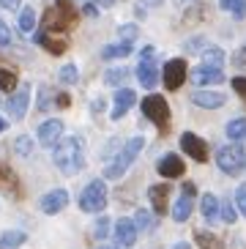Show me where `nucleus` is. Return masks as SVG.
<instances>
[{"label":"nucleus","mask_w":246,"mask_h":249,"mask_svg":"<svg viewBox=\"0 0 246 249\" xmlns=\"http://www.w3.org/2000/svg\"><path fill=\"white\" fill-rule=\"evenodd\" d=\"M25 241H28V235L22 230H8V233L0 235V249H19Z\"/></svg>","instance_id":"4be33fe9"},{"label":"nucleus","mask_w":246,"mask_h":249,"mask_svg":"<svg viewBox=\"0 0 246 249\" xmlns=\"http://www.w3.org/2000/svg\"><path fill=\"white\" fill-rule=\"evenodd\" d=\"M137 222L134 219H118L115 222V235H118V244L121 247H131V244L137 241Z\"/></svg>","instance_id":"ddd939ff"},{"label":"nucleus","mask_w":246,"mask_h":249,"mask_svg":"<svg viewBox=\"0 0 246 249\" xmlns=\"http://www.w3.org/2000/svg\"><path fill=\"white\" fill-rule=\"evenodd\" d=\"M90 3H99V6H104V8H109L115 0H90Z\"/></svg>","instance_id":"49530a36"},{"label":"nucleus","mask_w":246,"mask_h":249,"mask_svg":"<svg viewBox=\"0 0 246 249\" xmlns=\"http://www.w3.org/2000/svg\"><path fill=\"white\" fill-rule=\"evenodd\" d=\"M50 88H47V85H44L41 88V93H38V110H50Z\"/></svg>","instance_id":"ea45409f"},{"label":"nucleus","mask_w":246,"mask_h":249,"mask_svg":"<svg viewBox=\"0 0 246 249\" xmlns=\"http://www.w3.org/2000/svg\"><path fill=\"white\" fill-rule=\"evenodd\" d=\"M227 137L230 140H244L246 137V118H235L227 124Z\"/></svg>","instance_id":"b1692460"},{"label":"nucleus","mask_w":246,"mask_h":249,"mask_svg":"<svg viewBox=\"0 0 246 249\" xmlns=\"http://www.w3.org/2000/svg\"><path fill=\"white\" fill-rule=\"evenodd\" d=\"M74 19H77V14L71 11V6H69V0H58V6L50 8L47 14H44V28L47 30H66L71 28Z\"/></svg>","instance_id":"39448f33"},{"label":"nucleus","mask_w":246,"mask_h":249,"mask_svg":"<svg viewBox=\"0 0 246 249\" xmlns=\"http://www.w3.org/2000/svg\"><path fill=\"white\" fill-rule=\"evenodd\" d=\"M134 222H137V227H140V230H148V233H151L153 227H156V219H153V216H151L148 211H137Z\"/></svg>","instance_id":"7c9ffc66"},{"label":"nucleus","mask_w":246,"mask_h":249,"mask_svg":"<svg viewBox=\"0 0 246 249\" xmlns=\"http://www.w3.org/2000/svg\"><path fill=\"white\" fill-rule=\"evenodd\" d=\"M60 137H63V121H58V118H50V121H44V124L38 126V142H41L44 148L55 145Z\"/></svg>","instance_id":"6e6552de"},{"label":"nucleus","mask_w":246,"mask_h":249,"mask_svg":"<svg viewBox=\"0 0 246 249\" xmlns=\"http://www.w3.org/2000/svg\"><path fill=\"white\" fill-rule=\"evenodd\" d=\"M148 197H151V205L156 208V213L167 211V197H170V183H156L148 189Z\"/></svg>","instance_id":"a211bd4d"},{"label":"nucleus","mask_w":246,"mask_h":249,"mask_svg":"<svg viewBox=\"0 0 246 249\" xmlns=\"http://www.w3.org/2000/svg\"><path fill=\"white\" fill-rule=\"evenodd\" d=\"M203 60L208 63V66H219V69H222V63H225V52L219 50V47H208V50L203 52Z\"/></svg>","instance_id":"a878e982"},{"label":"nucleus","mask_w":246,"mask_h":249,"mask_svg":"<svg viewBox=\"0 0 246 249\" xmlns=\"http://www.w3.org/2000/svg\"><path fill=\"white\" fill-rule=\"evenodd\" d=\"M0 6H3V8H11V11H17V8H19V0H0Z\"/></svg>","instance_id":"37998d69"},{"label":"nucleus","mask_w":246,"mask_h":249,"mask_svg":"<svg viewBox=\"0 0 246 249\" xmlns=\"http://www.w3.org/2000/svg\"><path fill=\"white\" fill-rule=\"evenodd\" d=\"M235 203H238V211L246 216V183L238 186V192H235Z\"/></svg>","instance_id":"f704fd0d"},{"label":"nucleus","mask_w":246,"mask_h":249,"mask_svg":"<svg viewBox=\"0 0 246 249\" xmlns=\"http://www.w3.org/2000/svg\"><path fill=\"white\" fill-rule=\"evenodd\" d=\"M164 0H145V6H151V8H156V6H161Z\"/></svg>","instance_id":"de8ad7c7"},{"label":"nucleus","mask_w":246,"mask_h":249,"mask_svg":"<svg viewBox=\"0 0 246 249\" xmlns=\"http://www.w3.org/2000/svg\"><path fill=\"white\" fill-rule=\"evenodd\" d=\"M109 230H112V222H109L107 216H102V219L96 222V230H93V235H96V238H104V235H107Z\"/></svg>","instance_id":"72a5a7b5"},{"label":"nucleus","mask_w":246,"mask_h":249,"mask_svg":"<svg viewBox=\"0 0 246 249\" xmlns=\"http://www.w3.org/2000/svg\"><path fill=\"white\" fill-rule=\"evenodd\" d=\"M142 145H145V140L142 137H131L126 145H123V151L115 156V159L107 164V170H104V176L109 178V181H115V178H121L123 173H126V167H129L131 161L137 159V154L142 151Z\"/></svg>","instance_id":"f03ea898"},{"label":"nucleus","mask_w":246,"mask_h":249,"mask_svg":"<svg viewBox=\"0 0 246 249\" xmlns=\"http://www.w3.org/2000/svg\"><path fill=\"white\" fill-rule=\"evenodd\" d=\"M66 205H69V192L66 189H55V192H50V195L41 197V211L44 213H58V211H63Z\"/></svg>","instance_id":"9b49d317"},{"label":"nucleus","mask_w":246,"mask_h":249,"mask_svg":"<svg viewBox=\"0 0 246 249\" xmlns=\"http://www.w3.org/2000/svg\"><path fill=\"white\" fill-rule=\"evenodd\" d=\"M82 3H90V0H82Z\"/></svg>","instance_id":"603ef678"},{"label":"nucleus","mask_w":246,"mask_h":249,"mask_svg":"<svg viewBox=\"0 0 246 249\" xmlns=\"http://www.w3.org/2000/svg\"><path fill=\"white\" fill-rule=\"evenodd\" d=\"M11 44V30H8V25L0 19V47H8Z\"/></svg>","instance_id":"58836bf2"},{"label":"nucleus","mask_w":246,"mask_h":249,"mask_svg":"<svg viewBox=\"0 0 246 249\" xmlns=\"http://www.w3.org/2000/svg\"><path fill=\"white\" fill-rule=\"evenodd\" d=\"M121 38L123 41H134L137 38V28L134 25H121Z\"/></svg>","instance_id":"e433bc0d"},{"label":"nucleus","mask_w":246,"mask_h":249,"mask_svg":"<svg viewBox=\"0 0 246 249\" xmlns=\"http://www.w3.org/2000/svg\"><path fill=\"white\" fill-rule=\"evenodd\" d=\"M28 99H30V88L22 85L19 93H14L11 99H8V112H11L14 118H25V112H28Z\"/></svg>","instance_id":"f3484780"},{"label":"nucleus","mask_w":246,"mask_h":249,"mask_svg":"<svg viewBox=\"0 0 246 249\" xmlns=\"http://www.w3.org/2000/svg\"><path fill=\"white\" fill-rule=\"evenodd\" d=\"M153 52H156L153 47H145V50H142V60H151V58H153Z\"/></svg>","instance_id":"c03bdc74"},{"label":"nucleus","mask_w":246,"mask_h":249,"mask_svg":"<svg viewBox=\"0 0 246 249\" xmlns=\"http://www.w3.org/2000/svg\"><path fill=\"white\" fill-rule=\"evenodd\" d=\"M192 102L197 107H205V110H216L225 104V93H216V90H194L192 93Z\"/></svg>","instance_id":"4468645a"},{"label":"nucleus","mask_w":246,"mask_h":249,"mask_svg":"<svg viewBox=\"0 0 246 249\" xmlns=\"http://www.w3.org/2000/svg\"><path fill=\"white\" fill-rule=\"evenodd\" d=\"M222 219H225L227 225H232V222H235V208H232L230 203H222Z\"/></svg>","instance_id":"4c0bfd02"},{"label":"nucleus","mask_w":246,"mask_h":249,"mask_svg":"<svg viewBox=\"0 0 246 249\" xmlns=\"http://www.w3.org/2000/svg\"><path fill=\"white\" fill-rule=\"evenodd\" d=\"M3 129H6V121H3V118H0V132H3Z\"/></svg>","instance_id":"8fccbe9b"},{"label":"nucleus","mask_w":246,"mask_h":249,"mask_svg":"<svg viewBox=\"0 0 246 249\" xmlns=\"http://www.w3.org/2000/svg\"><path fill=\"white\" fill-rule=\"evenodd\" d=\"M0 88L6 93H14L17 90V74L8 71V69H0Z\"/></svg>","instance_id":"cd10ccee"},{"label":"nucleus","mask_w":246,"mask_h":249,"mask_svg":"<svg viewBox=\"0 0 246 249\" xmlns=\"http://www.w3.org/2000/svg\"><path fill=\"white\" fill-rule=\"evenodd\" d=\"M104 80H107V85H123V82L129 80V71L126 69H109Z\"/></svg>","instance_id":"c756f323"},{"label":"nucleus","mask_w":246,"mask_h":249,"mask_svg":"<svg viewBox=\"0 0 246 249\" xmlns=\"http://www.w3.org/2000/svg\"><path fill=\"white\" fill-rule=\"evenodd\" d=\"M102 249H115V247H102Z\"/></svg>","instance_id":"3c124183"},{"label":"nucleus","mask_w":246,"mask_h":249,"mask_svg":"<svg viewBox=\"0 0 246 249\" xmlns=\"http://www.w3.org/2000/svg\"><path fill=\"white\" fill-rule=\"evenodd\" d=\"M33 25H36V11L33 8H22L19 11V30L28 33V30H33Z\"/></svg>","instance_id":"c85d7f7f"},{"label":"nucleus","mask_w":246,"mask_h":249,"mask_svg":"<svg viewBox=\"0 0 246 249\" xmlns=\"http://www.w3.org/2000/svg\"><path fill=\"white\" fill-rule=\"evenodd\" d=\"M80 208L85 213H99L107 208V183L104 181H90L85 186V192H82L80 197Z\"/></svg>","instance_id":"20e7f679"},{"label":"nucleus","mask_w":246,"mask_h":249,"mask_svg":"<svg viewBox=\"0 0 246 249\" xmlns=\"http://www.w3.org/2000/svg\"><path fill=\"white\" fill-rule=\"evenodd\" d=\"M186 80V60L175 58V60H167L164 69H161V82H164L170 90H178Z\"/></svg>","instance_id":"0eeeda50"},{"label":"nucleus","mask_w":246,"mask_h":249,"mask_svg":"<svg viewBox=\"0 0 246 249\" xmlns=\"http://www.w3.org/2000/svg\"><path fill=\"white\" fill-rule=\"evenodd\" d=\"M36 44H41L44 50L52 52V55H63L66 47H69L66 44V38H55V36H50V33H44V30L36 36Z\"/></svg>","instance_id":"aec40b11"},{"label":"nucleus","mask_w":246,"mask_h":249,"mask_svg":"<svg viewBox=\"0 0 246 249\" xmlns=\"http://www.w3.org/2000/svg\"><path fill=\"white\" fill-rule=\"evenodd\" d=\"M131 52V41H121V44H109V47H104V58L107 60H112V58H126Z\"/></svg>","instance_id":"5701e85b"},{"label":"nucleus","mask_w":246,"mask_h":249,"mask_svg":"<svg viewBox=\"0 0 246 249\" xmlns=\"http://www.w3.org/2000/svg\"><path fill=\"white\" fill-rule=\"evenodd\" d=\"M85 14L88 17H96V6H93V3H85Z\"/></svg>","instance_id":"a18cd8bd"},{"label":"nucleus","mask_w":246,"mask_h":249,"mask_svg":"<svg viewBox=\"0 0 246 249\" xmlns=\"http://www.w3.org/2000/svg\"><path fill=\"white\" fill-rule=\"evenodd\" d=\"M77 80H80V74H77V66H74V63H69V66L60 69V82H66V85H74Z\"/></svg>","instance_id":"2f4dec72"},{"label":"nucleus","mask_w":246,"mask_h":249,"mask_svg":"<svg viewBox=\"0 0 246 249\" xmlns=\"http://www.w3.org/2000/svg\"><path fill=\"white\" fill-rule=\"evenodd\" d=\"M194 241L200 244V249H222V241H219L216 235L205 233V230H200V233H194Z\"/></svg>","instance_id":"393cba45"},{"label":"nucleus","mask_w":246,"mask_h":249,"mask_svg":"<svg viewBox=\"0 0 246 249\" xmlns=\"http://www.w3.org/2000/svg\"><path fill=\"white\" fill-rule=\"evenodd\" d=\"M181 145H183V151H186L194 161H205V159H208V145H205V140H200L197 134L186 132L181 137Z\"/></svg>","instance_id":"1a4fd4ad"},{"label":"nucleus","mask_w":246,"mask_h":249,"mask_svg":"<svg viewBox=\"0 0 246 249\" xmlns=\"http://www.w3.org/2000/svg\"><path fill=\"white\" fill-rule=\"evenodd\" d=\"M216 164L222 173L227 176H238L241 170L246 167V154H244V145L241 142H232V145H225L216 151Z\"/></svg>","instance_id":"7ed1b4c3"},{"label":"nucleus","mask_w":246,"mask_h":249,"mask_svg":"<svg viewBox=\"0 0 246 249\" xmlns=\"http://www.w3.org/2000/svg\"><path fill=\"white\" fill-rule=\"evenodd\" d=\"M134 102H137V93L131 88H121L115 93V107H112V121H118V118H123L126 112L134 107Z\"/></svg>","instance_id":"f8f14e48"},{"label":"nucleus","mask_w":246,"mask_h":249,"mask_svg":"<svg viewBox=\"0 0 246 249\" xmlns=\"http://www.w3.org/2000/svg\"><path fill=\"white\" fill-rule=\"evenodd\" d=\"M0 178H3V181H6L11 189H17V178H14V173H11L6 164H0Z\"/></svg>","instance_id":"c9c22d12"},{"label":"nucleus","mask_w":246,"mask_h":249,"mask_svg":"<svg viewBox=\"0 0 246 249\" xmlns=\"http://www.w3.org/2000/svg\"><path fill=\"white\" fill-rule=\"evenodd\" d=\"M55 104H58V107H69V104H71V99H69V93H58Z\"/></svg>","instance_id":"79ce46f5"},{"label":"nucleus","mask_w":246,"mask_h":249,"mask_svg":"<svg viewBox=\"0 0 246 249\" xmlns=\"http://www.w3.org/2000/svg\"><path fill=\"white\" fill-rule=\"evenodd\" d=\"M55 167L63 173V176H74V173H80L82 164H85V145H82L80 137H66L60 140V145L55 148Z\"/></svg>","instance_id":"f257e3e1"},{"label":"nucleus","mask_w":246,"mask_h":249,"mask_svg":"<svg viewBox=\"0 0 246 249\" xmlns=\"http://www.w3.org/2000/svg\"><path fill=\"white\" fill-rule=\"evenodd\" d=\"M192 197H194V195L183 192L181 197L175 200V208H173V219L175 222H186L189 219V213H192Z\"/></svg>","instance_id":"412c9836"},{"label":"nucleus","mask_w":246,"mask_h":249,"mask_svg":"<svg viewBox=\"0 0 246 249\" xmlns=\"http://www.w3.org/2000/svg\"><path fill=\"white\" fill-rule=\"evenodd\" d=\"M200 208H203V216H205V222L208 225H213L216 222V216L222 213V203L216 200V195H203V200H200Z\"/></svg>","instance_id":"6ab92c4d"},{"label":"nucleus","mask_w":246,"mask_h":249,"mask_svg":"<svg viewBox=\"0 0 246 249\" xmlns=\"http://www.w3.org/2000/svg\"><path fill=\"white\" fill-rule=\"evenodd\" d=\"M175 249H189V244H175Z\"/></svg>","instance_id":"09e8293b"},{"label":"nucleus","mask_w":246,"mask_h":249,"mask_svg":"<svg viewBox=\"0 0 246 249\" xmlns=\"http://www.w3.org/2000/svg\"><path fill=\"white\" fill-rule=\"evenodd\" d=\"M232 90L246 99V77H235V80H232Z\"/></svg>","instance_id":"a19ab883"},{"label":"nucleus","mask_w":246,"mask_h":249,"mask_svg":"<svg viewBox=\"0 0 246 249\" xmlns=\"http://www.w3.org/2000/svg\"><path fill=\"white\" fill-rule=\"evenodd\" d=\"M222 8L230 11L232 17H246V0H222Z\"/></svg>","instance_id":"bb28decb"},{"label":"nucleus","mask_w":246,"mask_h":249,"mask_svg":"<svg viewBox=\"0 0 246 249\" xmlns=\"http://www.w3.org/2000/svg\"><path fill=\"white\" fill-rule=\"evenodd\" d=\"M192 80H194V85H219V82L225 80V74H222L219 66L203 63V66H197L194 71H192Z\"/></svg>","instance_id":"9d476101"},{"label":"nucleus","mask_w":246,"mask_h":249,"mask_svg":"<svg viewBox=\"0 0 246 249\" xmlns=\"http://www.w3.org/2000/svg\"><path fill=\"white\" fill-rule=\"evenodd\" d=\"M30 137L28 134H19V137H17V142H14V151L17 154H22V156H30Z\"/></svg>","instance_id":"473e14b6"},{"label":"nucleus","mask_w":246,"mask_h":249,"mask_svg":"<svg viewBox=\"0 0 246 249\" xmlns=\"http://www.w3.org/2000/svg\"><path fill=\"white\" fill-rule=\"evenodd\" d=\"M137 80H140V85H142V88H148V90H151L153 85L159 82V69H156L153 58H151V60H142V63H140V69H137Z\"/></svg>","instance_id":"dca6fc26"},{"label":"nucleus","mask_w":246,"mask_h":249,"mask_svg":"<svg viewBox=\"0 0 246 249\" xmlns=\"http://www.w3.org/2000/svg\"><path fill=\"white\" fill-rule=\"evenodd\" d=\"M142 112H145V118H151L153 124L159 126V129H164V126H167L170 107H167L164 96H156V93L145 96V99H142Z\"/></svg>","instance_id":"423d86ee"},{"label":"nucleus","mask_w":246,"mask_h":249,"mask_svg":"<svg viewBox=\"0 0 246 249\" xmlns=\"http://www.w3.org/2000/svg\"><path fill=\"white\" fill-rule=\"evenodd\" d=\"M183 170H186V164L181 161V156H175V154L161 156V161H159V173H161L164 178H178V176H183Z\"/></svg>","instance_id":"2eb2a0df"}]
</instances>
